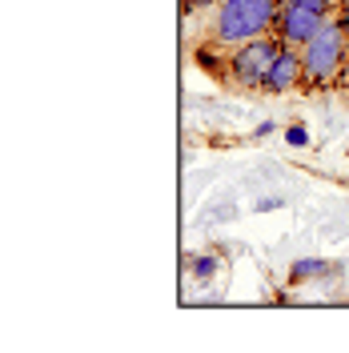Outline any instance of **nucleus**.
<instances>
[{"mask_svg": "<svg viewBox=\"0 0 349 353\" xmlns=\"http://www.w3.org/2000/svg\"><path fill=\"white\" fill-rule=\"evenodd\" d=\"M285 44L281 37H257V41H245L237 48H229V85L233 88H245V92H261V81L265 72L273 68L277 52Z\"/></svg>", "mask_w": 349, "mask_h": 353, "instance_id": "nucleus-3", "label": "nucleus"}, {"mask_svg": "<svg viewBox=\"0 0 349 353\" xmlns=\"http://www.w3.org/2000/svg\"><path fill=\"white\" fill-rule=\"evenodd\" d=\"M281 17V0H221L209 41L217 48H237L245 41L269 37Z\"/></svg>", "mask_w": 349, "mask_h": 353, "instance_id": "nucleus-1", "label": "nucleus"}, {"mask_svg": "<svg viewBox=\"0 0 349 353\" xmlns=\"http://www.w3.org/2000/svg\"><path fill=\"white\" fill-rule=\"evenodd\" d=\"M341 81H346V88H349V57H346V68H341Z\"/></svg>", "mask_w": 349, "mask_h": 353, "instance_id": "nucleus-12", "label": "nucleus"}, {"mask_svg": "<svg viewBox=\"0 0 349 353\" xmlns=\"http://www.w3.org/2000/svg\"><path fill=\"white\" fill-rule=\"evenodd\" d=\"M346 57H349V32H346V24L333 17V21L301 48L306 85H317V88L333 85V81L341 77V68H346Z\"/></svg>", "mask_w": 349, "mask_h": 353, "instance_id": "nucleus-2", "label": "nucleus"}, {"mask_svg": "<svg viewBox=\"0 0 349 353\" xmlns=\"http://www.w3.org/2000/svg\"><path fill=\"white\" fill-rule=\"evenodd\" d=\"M337 21L346 24V32H349V4H341V17H337Z\"/></svg>", "mask_w": 349, "mask_h": 353, "instance_id": "nucleus-11", "label": "nucleus"}, {"mask_svg": "<svg viewBox=\"0 0 349 353\" xmlns=\"http://www.w3.org/2000/svg\"><path fill=\"white\" fill-rule=\"evenodd\" d=\"M185 4V12H197V8H205V4H213V0H181Z\"/></svg>", "mask_w": 349, "mask_h": 353, "instance_id": "nucleus-9", "label": "nucleus"}, {"mask_svg": "<svg viewBox=\"0 0 349 353\" xmlns=\"http://www.w3.org/2000/svg\"><path fill=\"white\" fill-rule=\"evenodd\" d=\"M285 141L301 149V145H309V129H306V125H289V129H285Z\"/></svg>", "mask_w": 349, "mask_h": 353, "instance_id": "nucleus-8", "label": "nucleus"}, {"mask_svg": "<svg viewBox=\"0 0 349 353\" xmlns=\"http://www.w3.org/2000/svg\"><path fill=\"white\" fill-rule=\"evenodd\" d=\"M326 265L329 261H321V257H301V261H293V281H313V277H321Z\"/></svg>", "mask_w": 349, "mask_h": 353, "instance_id": "nucleus-6", "label": "nucleus"}, {"mask_svg": "<svg viewBox=\"0 0 349 353\" xmlns=\"http://www.w3.org/2000/svg\"><path fill=\"white\" fill-rule=\"evenodd\" d=\"M269 132H277V125H273V121H261V125H257V137H269Z\"/></svg>", "mask_w": 349, "mask_h": 353, "instance_id": "nucleus-10", "label": "nucleus"}, {"mask_svg": "<svg viewBox=\"0 0 349 353\" xmlns=\"http://www.w3.org/2000/svg\"><path fill=\"white\" fill-rule=\"evenodd\" d=\"M217 269H221V261L213 257V253L193 257V277H197V281H213V277H217Z\"/></svg>", "mask_w": 349, "mask_h": 353, "instance_id": "nucleus-7", "label": "nucleus"}, {"mask_svg": "<svg viewBox=\"0 0 349 353\" xmlns=\"http://www.w3.org/2000/svg\"><path fill=\"white\" fill-rule=\"evenodd\" d=\"M333 4H349V0H333Z\"/></svg>", "mask_w": 349, "mask_h": 353, "instance_id": "nucleus-13", "label": "nucleus"}, {"mask_svg": "<svg viewBox=\"0 0 349 353\" xmlns=\"http://www.w3.org/2000/svg\"><path fill=\"white\" fill-rule=\"evenodd\" d=\"M297 85H306V61H301V48L285 44L281 52H277V61H273V68L265 72L261 92L281 97V92H293Z\"/></svg>", "mask_w": 349, "mask_h": 353, "instance_id": "nucleus-5", "label": "nucleus"}, {"mask_svg": "<svg viewBox=\"0 0 349 353\" xmlns=\"http://www.w3.org/2000/svg\"><path fill=\"white\" fill-rule=\"evenodd\" d=\"M333 0H281V17H277V37L281 44L306 48L329 21H333Z\"/></svg>", "mask_w": 349, "mask_h": 353, "instance_id": "nucleus-4", "label": "nucleus"}]
</instances>
